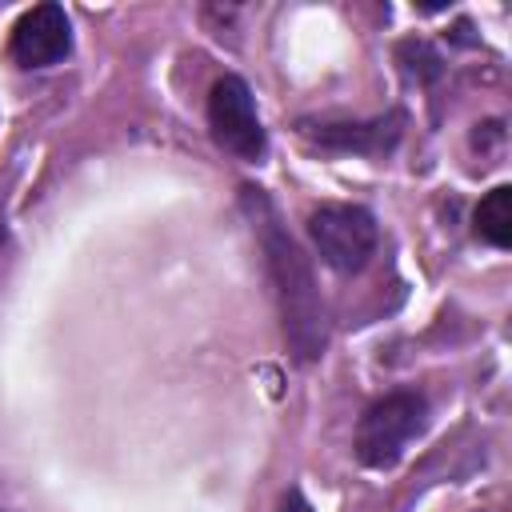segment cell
<instances>
[{"instance_id": "cell-4", "label": "cell", "mask_w": 512, "mask_h": 512, "mask_svg": "<svg viewBox=\"0 0 512 512\" xmlns=\"http://www.w3.org/2000/svg\"><path fill=\"white\" fill-rule=\"evenodd\" d=\"M208 128L216 144L240 160H260L264 156V128L252 104V92L240 76H220L208 92Z\"/></svg>"}, {"instance_id": "cell-1", "label": "cell", "mask_w": 512, "mask_h": 512, "mask_svg": "<svg viewBox=\"0 0 512 512\" xmlns=\"http://www.w3.org/2000/svg\"><path fill=\"white\" fill-rule=\"evenodd\" d=\"M244 196V212L252 216V232L264 248L268 260V276L276 288V304H280V324H284V340L296 352V360H316L328 344V324H324V300L312 276L308 256L300 252V244L288 236V228L280 224L272 200L260 188H240Z\"/></svg>"}, {"instance_id": "cell-9", "label": "cell", "mask_w": 512, "mask_h": 512, "mask_svg": "<svg viewBox=\"0 0 512 512\" xmlns=\"http://www.w3.org/2000/svg\"><path fill=\"white\" fill-rule=\"evenodd\" d=\"M276 512H312V504H308V500H304V496L292 488V492H284V496H280Z\"/></svg>"}, {"instance_id": "cell-7", "label": "cell", "mask_w": 512, "mask_h": 512, "mask_svg": "<svg viewBox=\"0 0 512 512\" xmlns=\"http://www.w3.org/2000/svg\"><path fill=\"white\" fill-rule=\"evenodd\" d=\"M476 232L492 244V248H508L512 244V188L500 184L492 188L480 208H476Z\"/></svg>"}, {"instance_id": "cell-3", "label": "cell", "mask_w": 512, "mask_h": 512, "mask_svg": "<svg viewBox=\"0 0 512 512\" xmlns=\"http://www.w3.org/2000/svg\"><path fill=\"white\" fill-rule=\"evenodd\" d=\"M308 236L320 260L336 272H360L376 252V220L356 204H320L308 216Z\"/></svg>"}, {"instance_id": "cell-2", "label": "cell", "mask_w": 512, "mask_h": 512, "mask_svg": "<svg viewBox=\"0 0 512 512\" xmlns=\"http://www.w3.org/2000/svg\"><path fill=\"white\" fill-rule=\"evenodd\" d=\"M424 428V396L392 392L376 400L356 424V456L368 468H392L408 440Z\"/></svg>"}, {"instance_id": "cell-8", "label": "cell", "mask_w": 512, "mask_h": 512, "mask_svg": "<svg viewBox=\"0 0 512 512\" xmlns=\"http://www.w3.org/2000/svg\"><path fill=\"white\" fill-rule=\"evenodd\" d=\"M396 60H400L404 76H412V80H436L440 76V56L428 40H404L396 48Z\"/></svg>"}, {"instance_id": "cell-5", "label": "cell", "mask_w": 512, "mask_h": 512, "mask_svg": "<svg viewBox=\"0 0 512 512\" xmlns=\"http://www.w3.org/2000/svg\"><path fill=\"white\" fill-rule=\"evenodd\" d=\"M68 48H72V24L60 4H36L32 12H24L8 40V56L20 68H48L64 60Z\"/></svg>"}, {"instance_id": "cell-6", "label": "cell", "mask_w": 512, "mask_h": 512, "mask_svg": "<svg viewBox=\"0 0 512 512\" xmlns=\"http://www.w3.org/2000/svg\"><path fill=\"white\" fill-rule=\"evenodd\" d=\"M400 116H380V120H368V124H308L304 132L324 144V148H340V152H388L396 140H400Z\"/></svg>"}]
</instances>
